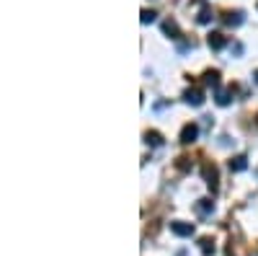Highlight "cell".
<instances>
[{
    "mask_svg": "<svg viewBox=\"0 0 258 256\" xmlns=\"http://www.w3.org/2000/svg\"><path fill=\"white\" fill-rule=\"evenodd\" d=\"M202 176H204V181H207V186H209V191L212 194H217V189H220V171H217V166L214 163H204L202 166Z\"/></svg>",
    "mask_w": 258,
    "mask_h": 256,
    "instance_id": "1",
    "label": "cell"
},
{
    "mask_svg": "<svg viewBox=\"0 0 258 256\" xmlns=\"http://www.w3.org/2000/svg\"><path fill=\"white\" fill-rule=\"evenodd\" d=\"M170 230L181 238H191L194 236V223H183V220H173L170 223Z\"/></svg>",
    "mask_w": 258,
    "mask_h": 256,
    "instance_id": "2",
    "label": "cell"
},
{
    "mask_svg": "<svg viewBox=\"0 0 258 256\" xmlns=\"http://www.w3.org/2000/svg\"><path fill=\"white\" fill-rule=\"evenodd\" d=\"M197 137H199V127L194 124V122L183 124V130H181V142H183V145H191V142H197Z\"/></svg>",
    "mask_w": 258,
    "mask_h": 256,
    "instance_id": "3",
    "label": "cell"
},
{
    "mask_svg": "<svg viewBox=\"0 0 258 256\" xmlns=\"http://www.w3.org/2000/svg\"><path fill=\"white\" fill-rule=\"evenodd\" d=\"M207 44H209V49L220 52V49L227 47V39H225V34H220V31H212V34L207 36Z\"/></svg>",
    "mask_w": 258,
    "mask_h": 256,
    "instance_id": "4",
    "label": "cell"
},
{
    "mask_svg": "<svg viewBox=\"0 0 258 256\" xmlns=\"http://www.w3.org/2000/svg\"><path fill=\"white\" fill-rule=\"evenodd\" d=\"M222 21H225V26H230V29H238L245 18H243V11H227V13L222 16Z\"/></svg>",
    "mask_w": 258,
    "mask_h": 256,
    "instance_id": "5",
    "label": "cell"
},
{
    "mask_svg": "<svg viewBox=\"0 0 258 256\" xmlns=\"http://www.w3.org/2000/svg\"><path fill=\"white\" fill-rule=\"evenodd\" d=\"M163 34L170 36V39H181V29H178V24H176L173 18H165L163 21Z\"/></svg>",
    "mask_w": 258,
    "mask_h": 256,
    "instance_id": "6",
    "label": "cell"
},
{
    "mask_svg": "<svg viewBox=\"0 0 258 256\" xmlns=\"http://www.w3.org/2000/svg\"><path fill=\"white\" fill-rule=\"evenodd\" d=\"M183 101L191 104V106H202V104H204V93H202L199 88H188V91L183 93Z\"/></svg>",
    "mask_w": 258,
    "mask_h": 256,
    "instance_id": "7",
    "label": "cell"
},
{
    "mask_svg": "<svg viewBox=\"0 0 258 256\" xmlns=\"http://www.w3.org/2000/svg\"><path fill=\"white\" fill-rule=\"evenodd\" d=\"M227 166H230V171L240 174V171H245V168H248V158H245V156H232Z\"/></svg>",
    "mask_w": 258,
    "mask_h": 256,
    "instance_id": "8",
    "label": "cell"
},
{
    "mask_svg": "<svg viewBox=\"0 0 258 256\" xmlns=\"http://www.w3.org/2000/svg\"><path fill=\"white\" fill-rule=\"evenodd\" d=\"M220 70H207L204 73V83L209 85V88H214V91H220Z\"/></svg>",
    "mask_w": 258,
    "mask_h": 256,
    "instance_id": "9",
    "label": "cell"
},
{
    "mask_svg": "<svg viewBox=\"0 0 258 256\" xmlns=\"http://www.w3.org/2000/svg\"><path fill=\"white\" fill-rule=\"evenodd\" d=\"M232 93H235V85H230V88H220L217 91V104L220 106H227L232 101Z\"/></svg>",
    "mask_w": 258,
    "mask_h": 256,
    "instance_id": "10",
    "label": "cell"
},
{
    "mask_svg": "<svg viewBox=\"0 0 258 256\" xmlns=\"http://www.w3.org/2000/svg\"><path fill=\"white\" fill-rule=\"evenodd\" d=\"M145 142L153 145V147H160V145H163V135L155 132V130H147V132H145Z\"/></svg>",
    "mask_w": 258,
    "mask_h": 256,
    "instance_id": "11",
    "label": "cell"
},
{
    "mask_svg": "<svg viewBox=\"0 0 258 256\" xmlns=\"http://www.w3.org/2000/svg\"><path fill=\"white\" fill-rule=\"evenodd\" d=\"M197 212H199V215H212V212H214V202L212 199H199L197 202Z\"/></svg>",
    "mask_w": 258,
    "mask_h": 256,
    "instance_id": "12",
    "label": "cell"
},
{
    "mask_svg": "<svg viewBox=\"0 0 258 256\" xmlns=\"http://www.w3.org/2000/svg\"><path fill=\"white\" fill-rule=\"evenodd\" d=\"M199 251H202L204 256H212L214 251H217V246H214L212 238H199Z\"/></svg>",
    "mask_w": 258,
    "mask_h": 256,
    "instance_id": "13",
    "label": "cell"
},
{
    "mask_svg": "<svg viewBox=\"0 0 258 256\" xmlns=\"http://www.w3.org/2000/svg\"><path fill=\"white\" fill-rule=\"evenodd\" d=\"M212 18H214V16H212V8H209V6H204V8L199 11V16H197V21H199L202 26H207V24H209Z\"/></svg>",
    "mask_w": 258,
    "mask_h": 256,
    "instance_id": "14",
    "label": "cell"
},
{
    "mask_svg": "<svg viewBox=\"0 0 258 256\" xmlns=\"http://www.w3.org/2000/svg\"><path fill=\"white\" fill-rule=\"evenodd\" d=\"M155 16H158L155 11H147V8H145V11L140 13V21H142V24H153V21H155Z\"/></svg>",
    "mask_w": 258,
    "mask_h": 256,
    "instance_id": "15",
    "label": "cell"
},
{
    "mask_svg": "<svg viewBox=\"0 0 258 256\" xmlns=\"http://www.w3.org/2000/svg\"><path fill=\"white\" fill-rule=\"evenodd\" d=\"M176 166H178V168H181V171H191V161H188V158H186V156H181V158H178V161H176Z\"/></svg>",
    "mask_w": 258,
    "mask_h": 256,
    "instance_id": "16",
    "label": "cell"
},
{
    "mask_svg": "<svg viewBox=\"0 0 258 256\" xmlns=\"http://www.w3.org/2000/svg\"><path fill=\"white\" fill-rule=\"evenodd\" d=\"M253 80H255V83H258V70H255V75H253Z\"/></svg>",
    "mask_w": 258,
    "mask_h": 256,
    "instance_id": "17",
    "label": "cell"
}]
</instances>
